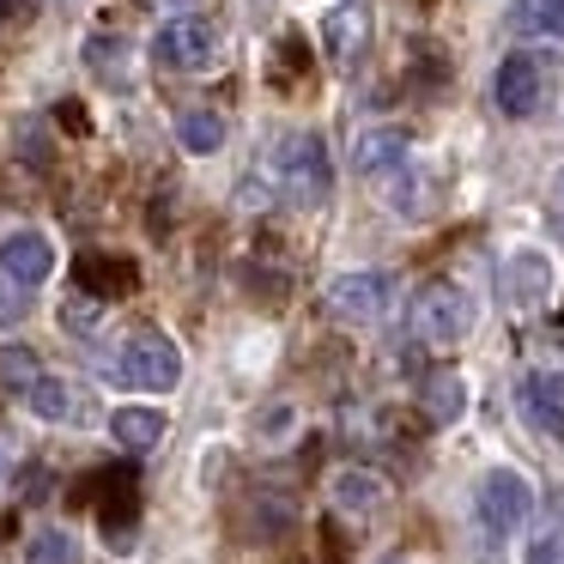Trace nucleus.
Here are the masks:
<instances>
[{"label": "nucleus", "mask_w": 564, "mask_h": 564, "mask_svg": "<svg viewBox=\"0 0 564 564\" xmlns=\"http://www.w3.org/2000/svg\"><path fill=\"white\" fill-rule=\"evenodd\" d=\"M19 316H25V292L13 280H0V328H13Z\"/></svg>", "instance_id": "24"}, {"label": "nucleus", "mask_w": 564, "mask_h": 564, "mask_svg": "<svg viewBox=\"0 0 564 564\" xmlns=\"http://www.w3.org/2000/svg\"><path fill=\"white\" fill-rule=\"evenodd\" d=\"M25 406H31L37 419H50V425H67V419H74V389H67L62 377H50V370H43L37 389L25 394Z\"/></svg>", "instance_id": "21"}, {"label": "nucleus", "mask_w": 564, "mask_h": 564, "mask_svg": "<svg viewBox=\"0 0 564 564\" xmlns=\"http://www.w3.org/2000/svg\"><path fill=\"white\" fill-rule=\"evenodd\" d=\"M389 207L401 213V219H431V213H437V176L401 164V171L389 176Z\"/></svg>", "instance_id": "15"}, {"label": "nucleus", "mask_w": 564, "mask_h": 564, "mask_svg": "<svg viewBox=\"0 0 564 564\" xmlns=\"http://www.w3.org/2000/svg\"><path fill=\"white\" fill-rule=\"evenodd\" d=\"M377 564H406V558H377Z\"/></svg>", "instance_id": "28"}, {"label": "nucleus", "mask_w": 564, "mask_h": 564, "mask_svg": "<svg viewBox=\"0 0 564 564\" xmlns=\"http://www.w3.org/2000/svg\"><path fill=\"white\" fill-rule=\"evenodd\" d=\"M19 140H25V164H31V171H43V164H50V147H37V122L19 128Z\"/></svg>", "instance_id": "26"}, {"label": "nucleus", "mask_w": 564, "mask_h": 564, "mask_svg": "<svg viewBox=\"0 0 564 564\" xmlns=\"http://www.w3.org/2000/svg\"><path fill=\"white\" fill-rule=\"evenodd\" d=\"M528 510H534V486L516 467H491L479 479V522H486V534H498V540L516 534L528 522Z\"/></svg>", "instance_id": "5"}, {"label": "nucleus", "mask_w": 564, "mask_h": 564, "mask_svg": "<svg viewBox=\"0 0 564 564\" xmlns=\"http://www.w3.org/2000/svg\"><path fill=\"white\" fill-rule=\"evenodd\" d=\"M406 322H413V340L455 346V340H467V328H474V297H467L462 285H449V280H431V285L413 292Z\"/></svg>", "instance_id": "2"}, {"label": "nucleus", "mask_w": 564, "mask_h": 564, "mask_svg": "<svg viewBox=\"0 0 564 564\" xmlns=\"http://www.w3.org/2000/svg\"><path fill=\"white\" fill-rule=\"evenodd\" d=\"M516 413H522V425L534 431V437L564 443V401H558V389H552L546 377H522V382H516Z\"/></svg>", "instance_id": "10"}, {"label": "nucleus", "mask_w": 564, "mask_h": 564, "mask_svg": "<svg viewBox=\"0 0 564 564\" xmlns=\"http://www.w3.org/2000/svg\"><path fill=\"white\" fill-rule=\"evenodd\" d=\"M322 43H328L334 67H358L370 50V13L358 7V0H340L328 13V25H322Z\"/></svg>", "instance_id": "9"}, {"label": "nucleus", "mask_w": 564, "mask_h": 564, "mask_svg": "<svg viewBox=\"0 0 564 564\" xmlns=\"http://www.w3.org/2000/svg\"><path fill=\"white\" fill-rule=\"evenodd\" d=\"M98 322H104V304L91 292H79V297H67V304H62V328L67 334H91Z\"/></svg>", "instance_id": "23"}, {"label": "nucleus", "mask_w": 564, "mask_h": 564, "mask_svg": "<svg viewBox=\"0 0 564 564\" xmlns=\"http://www.w3.org/2000/svg\"><path fill=\"white\" fill-rule=\"evenodd\" d=\"M268 171H273V183H280V195L292 200V207H322L328 188H334L328 147H322L316 134H285L280 147H273Z\"/></svg>", "instance_id": "1"}, {"label": "nucleus", "mask_w": 564, "mask_h": 564, "mask_svg": "<svg viewBox=\"0 0 564 564\" xmlns=\"http://www.w3.org/2000/svg\"><path fill=\"white\" fill-rule=\"evenodd\" d=\"M503 25L516 37H564V0H510Z\"/></svg>", "instance_id": "16"}, {"label": "nucleus", "mask_w": 564, "mask_h": 564, "mask_svg": "<svg viewBox=\"0 0 564 564\" xmlns=\"http://www.w3.org/2000/svg\"><path fill=\"white\" fill-rule=\"evenodd\" d=\"M394 304V280L377 268H358V273H340V280L328 285V310L340 322H382Z\"/></svg>", "instance_id": "7"}, {"label": "nucleus", "mask_w": 564, "mask_h": 564, "mask_svg": "<svg viewBox=\"0 0 564 564\" xmlns=\"http://www.w3.org/2000/svg\"><path fill=\"white\" fill-rule=\"evenodd\" d=\"M110 431H116V443H122V449H159L164 443V413L159 406H116L110 413Z\"/></svg>", "instance_id": "17"}, {"label": "nucleus", "mask_w": 564, "mask_h": 564, "mask_svg": "<svg viewBox=\"0 0 564 564\" xmlns=\"http://www.w3.org/2000/svg\"><path fill=\"white\" fill-rule=\"evenodd\" d=\"M122 382L128 389H152V394H164V389H176V377H183V352H176V340L164 328H134L122 340Z\"/></svg>", "instance_id": "4"}, {"label": "nucleus", "mask_w": 564, "mask_h": 564, "mask_svg": "<svg viewBox=\"0 0 564 564\" xmlns=\"http://www.w3.org/2000/svg\"><path fill=\"white\" fill-rule=\"evenodd\" d=\"M37 377H43V358L31 352V346H0V389L7 394H31L37 389Z\"/></svg>", "instance_id": "20"}, {"label": "nucleus", "mask_w": 564, "mask_h": 564, "mask_svg": "<svg viewBox=\"0 0 564 564\" xmlns=\"http://www.w3.org/2000/svg\"><path fill=\"white\" fill-rule=\"evenodd\" d=\"M213 50H219V31L195 13L171 19V25L152 37V55H159V67H171V74H200V67L213 62Z\"/></svg>", "instance_id": "6"}, {"label": "nucleus", "mask_w": 564, "mask_h": 564, "mask_svg": "<svg viewBox=\"0 0 564 564\" xmlns=\"http://www.w3.org/2000/svg\"><path fill=\"white\" fill-rule=\"evenodd\" d=\"M176 147L195 152V159H213L225 147V122L213 110H183L176 116Z\"/></svg>", "instance_id": "18"}, {"label": "nucleus", "mask_w": 564, "mask_h": 564, "mask_svg": "<svg viewBox=\"0 0 564 564\" xmlns=\"http://www.w3.org/2000/svg\"><path fill=\"white\" fill-rule=\"evenodd\" d=\"M552 219H558V231H564V176L552 183Z\"/></svg>", "instance_id": "27"}, {"label": "nucleus", "mask_w": 564, "mask_h": 564, "mask_svg": "<svg viewBox=\"0 0 564 564\" xmlns=\"http://www.w3.org/2000/svg\"><path fill=\"white\" fill-rule=\"evenodd\" d=\"M419 406H425L431 425H455V419L467 413V382L455 377V370H431V377L419 382Z\"/></svg>", "instance_id": "14"}, {"label": "nucleus", "mask_w": 564, "mask_h": 564, "mask_svg": "<svg viewBox=\"0 0 564 564\" xmlns=\"http://www.w3.org/2000/svg\"><path fill=\"white\" fill-rule=\"evenodd\" d=\"M522 564H564V540H534L522 552Z\"/></svg>", "instance_id": "25"}, {"label": "nucleus", "mask_w": 564, "mask_h": 564, "mask_svg": "<svg viewBox=\"0 0 564 564\" xmlns=\"http://www.w3.org/2000/svg\"><path fill=\"white\" fill-rule=\"evenodd\" d=\"M25 564H79V546H74V534H62V528H43V534H31V546H25Z\"/></svg>", "instance_id": "22"}, {"label": "nucleus", "mask_w": 564, "mask_h": 564, "mask_svg": "<svg viewBox=\"0 0 564 564\" xmlns=\"http://www.w3.org/2000/svg\"><path fill=\"white\" fill-rule=\"evenodd\" d=\"M79 285H86V292H98V304H104V297H122L128 285H134V261L86 256V261H79Z\"/></svg>", "instance_id": "19"}, {"label": "nucleus", "mask_w": 564, "mask_h": 564, "mask_svg": "<svg viewBox=\"0 0 564 564\" xmlns=\"http://www.w3.org/2000/svg\"><path fill=\"white\" fill-rule=\"evenodd\" d=\"M0 273L13 285H43L55 273V243L43 231H13L0 243Z\"/></svg>", "instance_id": "8"}, {"label": "nucleus", "mask_w": 564, "mask_h": 564, "mask_svg": "<svg viewBox=\"0 0 564 564\" xmlns=\"http://www.w3.org/2000/svg\"><path fill=\"white\" fill-rule=\"evenodd\" d=\"M503 297H510L516 310H534L552 297V261L540 256V249H522V256L503 261Z\"/></svg>", "instance_id": "11"}, {"label": "nucleus", "mask_w": 564, "mask_h": 564, "mask_svg": "<svg viewBox=\"0 0 564 564\" xmlns=\"http://www.w3.org/2000/svg\"><path fill=\"white\" fill-rule=\"evenodd\" d=\"M406 164V134L401 128H370V134H358V147H352V171L358 176H394Z\"/></svg>", "instance_id": "12"}, {"label": "nucleus", "mask_w": 564, "mask_h": 564, "mask_svg": "<svg viewBox=\"0 0 564 564\" xmlns=\"http://www.w3.org/2000/svg\"><path fill=\"white\" fill-rule=\"evenodd\" d=\"M328 491H334V503H340V510H352V516H370V510H382V503H389V479L370 474V467H340V474L328 479Z\"/></svg>", "instance_id": "13"}, {"label": "nucleus", "mask_w": 564, "mask_h": 564, "mask_svg": "<svg viewBox=\"0 0 564 564\" xmlns=\"http://www.w3.org/2000/svg\"><path fill=\"white\" fill-rule=\"evenodd\" d=\"M546 98H552V67L540 62L534 50H516V55H503L498 62V74H491V104H498L503 116H540L546 110Z\"/></svg>", "instance_id": "3"}]
</instances>
